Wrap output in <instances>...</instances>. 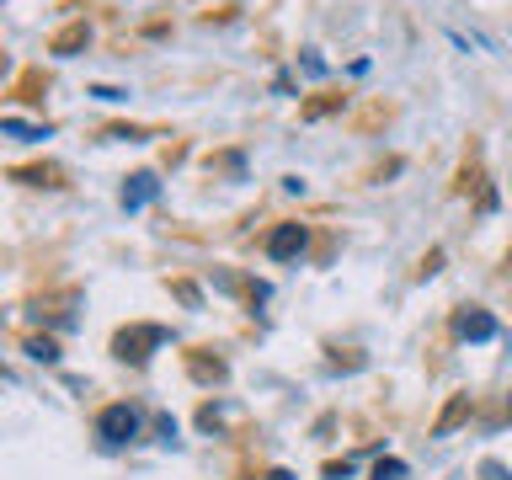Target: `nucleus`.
<instances>
[{
    "instance_id": "obj_1",
    "label": "nucleus",
    "mask_w": 512,
    "mask_h": 480,
    "mask_svg": "<svg viewBox=\"0 0 512 480\" xmlns=\"http://www.w3.org/2000/svg\"><path fill=\"white\" fill-rule=\"evenodd\" d=\"M96 432H102L107 443H128L139 432V416L128 411V406H107L102 416H96Z\"/></svg>"
},
{
    "instance_id": "obj_2",
    "label": "nucleus",
    "mask_w": 512,
    "mask_h": 480,
    "mask_svg": "<svg viewBox=\"0 0 512 480\" xmlns=\"http://www.w3.org/2000/svg\"><path fill=\"white\" fill-rule=\"evenodd\" d=\"M267 251H272V256L304 251V224H278V230H272V240H267Z\"/></svg>"
},
{
    "instance_id": "obj_3",
    "label": "nucleus",
    "mask_w": 512,
    "mask_h": 480,
    "mask_svg": "<svg viewBox=\"0 0 512 480\" xmlns=\"http://www.w3.org/2000/svg\"><path fill=\"white\" fill-rule=\"evenodd\" d=\"M459 336H475V342H486V336H496V320L486 310H464L459 315Z\"/></svg>"
},
{
    "instance_id": "obj_4",
    "label": "nucleus",
    "mask_w": 512,
    "mask_h": 480,
    "mask_svg": "<svg viewBox=\"0 0 512 480\" xmlns=\"http://www.w3.org/2000/svg\"><path fill=\"white\" fill-rule=\"evenodd\" d=\"M150 192H155V176H134V187H123V203L139 208L144 198H150Z\"/></svg>"
}]
</instances>
